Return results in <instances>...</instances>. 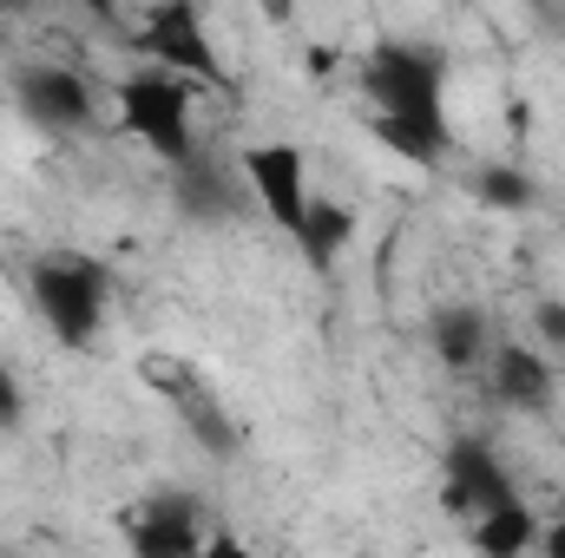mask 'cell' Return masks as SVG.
I'll return each mask as SVG.
<instances>
[{
	"label": "cell",
	"mask_w": 565,
	"mask_h": 558,
	"mask_svg": "<svg viewBox=\"0 0 565 558\" xmlns=\"http://www.w3.org/2000/svg\"><path fill=\"white\" fill-rule=\"evenodd\" d=\"M26 296L60 348H93L106 329V309H113V277L86 250H46V257H33Z\"/></svg>",
	"instance_id": "1"
},
{
	"label": "cell",
	"mask_w": 565,
	"mask_h": 558,
	"mask_svg": "<svg viewBox=\"0 0 565 558\" xmlns=\"http://www.w3.org/2000/svg\"><path fill=\"white\" fill-rule=\"evenodd\" d=\"M191 93H198V79H184V73H171V66H151V60H145L139 73H126V79H119V119H126V132H132L151 158L184 164V158L198 151Z\"/></svg>",
	"instance_id": "2"
},
{
	"label": "cell",
	"mask_w": 565,
	"mask_h": 558,
	"mask_svg": "<svg viewBox=\"0 0 565 558\" xmlns=\"http://www.w3.org/2000/svg\"><path fill=\"white\" fill-rule=\"evenodd\" d=\"M362 93L375 112H440L447 106V60L415 40H382L362 60Z\"/></svg>",
	"instance_id": "3"
},
{
	"label": "cell",
	"mask_w": 565,
	"mask_h": 558,
	"mask_svg": "<svg viewBox=\"0 0 565 558\" xmlns=\"http://www.w3.org/2000/svg\"><path fill=\"white\" fill-rule=\"evenodd\" d=\"M132 40H139V53L151 60V66H171V73L204 79V86H217V79H224L217 40H211V26H204V7H198V0H158Z\"/></svg>",
	"instance_id": "4"
},
{
	"label": "cell",
	"mask_w": 565,
	"mask_h": 558,
	"mask_svg": "<svg viewBox=\"0 0 565 558\" xmlns=\"http://www.w3.org/2000/svg\"><path fill=\"white\" fill-rule=\"evenodd\" d=\"M237 178H244V191L257 197V211L277 224L282 237H296V224H302V211H309V158H302V144L296 139H264V144H244L237 151Z\"/></svg>",
	"instance_id": "5"
},
{
	"label": "cell",
	"mask_w": 565,
	"mask_h": 558,
	"mask_svg": "<svg viewBox=\"0 0 565 558\" xmlns=\"http://www.w3.org/2000/svg\"><path fill=\"white\" fill-rule=\"evenodd\" d=\"M440 500H447L454 519H473V513H493V506L520 500V486H513L507 460H500L480 433H460V440L440 453Z\"/></svg>",
	"instance_id": "6"
},
{
	"label": "cell",
	"mask_w": 565,
	"mask_h": 558,
	"mask_svg": "<svg viewBox=\"0 0 565 558\" xmlns=\"http://www.w3.org/2000/svg\"><path fill=\"white\" fill-rule=\"evenodd\" d=\"M480 368H487V401L507 415H546L559 401V368L540 342H493Z\"/></svg>",
	"instance_id": "7"
},
{
	"label": "cell",
	"mask_w": 565,
	"mask_h": 558,
	"mask_svg": "<svg viewBox=\"0 0 565 558\" xmlns=\"http://www.w3.org/2000/svg\"><path fill=\"white\" fill-rule=\"evenodd\" d=\"M13 99L40 132H86L93 126V86L73 66H20Z\"/></svg>",
	"instance_id": "8"
},
{
	"label": "cell",
	"mask_w": 565,
	"mask_h": 558,
	"mask_svg": "<svg viewBox=\"0 0 565 558\" xmlns=\"http://www.w3.org/2000/svg\"><path fill=\"white\" fill-rule=\"evenodd\" d=\"M145 375L164 388V401L178 408L184 433H191L204 453H217V460L237 453V427H231V415H224V401H217L211 388H198V375H191L184 362H145Z\"/></svg>",
	"instance_id": "9"
},
{
	"label": "cell",
	"mask_w": 565,
	"mask_h": 558,
	"mask_svg": "<svg viewBox=\"0 0 565 558\" xmlns=\"http://www.w3.org/2000/svg\"><path fill=\"white\" fill-rule=\"evenodd\" d=\"M126 546L139 558H191L204 552V526H198V500L191 493H151L132 526H126Z\"/></svg>",
	"instance_id": "10"
},
{
	"label": "cell",
	"mask_w": 565,
	"mask_h": 558,
	"mask_svg": "<svg viewBox=\"0 0 565 558\" xmlns=\"http://www.w3.org/2000/svg\"><path fill=\"white\" fill-rule=\"evenodd\" d=\"M427 342H434L440 368L473 375V368L487 362V348H493V322H487L480 302H440V309L427 315Z\"/></svg>",
	"instance_id": "11"
},
{
	"label": "cell",
	"mask_w": 565,
	"mask_h": 558,
	"mask_svg": "<svg viewBox=\"0 0 565 558\" xmlns=\"http://www.w3.org/2000/svg\"><path fill=\"white\" fill-rule=\"evenodd\" d=\"M178 178H171V204H178V217L184 224H224L231 217V204H237V191H231V171L198 144L184 164H171Z\"/></svg>",
	"instance_id": "12"
},
{
	"label": "cell",
	"mask_w": 565,
	"mask_h": 558,
	"mask_svg": "<svg viewBox=\"0 0 565 558\" xmlns=\"http://www.w3.org/2000/svg\"><path fill=\"white\" fill-rule=\"evenodd\" d=\"M289 244L302 250V264H309L316 277H335V264H342L349 244H355V211L335 204V197H309V211H302V224H296Z\"/></svg>",
	"instance_id": "13"
},
{
	"label": "cell",
	"mask_w": 565,
	"mask_h": 558,
	"mask_svg": "<svg viewBox=\"0 0 565 558\" xmlns=\"http://www.w3.org/2000/svg\"><path fill=\"white\" fill-rule=\"evenodd\" d=\"M375 139L388 158H402V164H440L447 158V144H454V126H447V106L440 112H375Z\"/></svg>",
	"instance_id": "14"
},
{
	"label": "cell",
	"mask_w": 565,
	"mask_h": 558,
	"mask_svg": "<svg viewBox=\"0 0 565 558\" xmlns=\"http://www.w3.org/2000/svg\"><path fill=\"white\" fill-rule=\"evenodd\" d=\"M467 539H473V552H487V558H520L540 546V513L526 500H507L493 513H473Z\"/></svg>",
	"instance_id": "15"
},
{
	"label": "cell",
	"mask_w": 565,
	"mask_h": 558,
	"mask_svg": "<svg viewBox=\"0 0 565 558\" xmlns=\"http://www.w3.org/2000/svg\"><path fill=\"white\" fill-rule=\"evenodd\" d=\"M467 191H473L480 211H500V217H520V211L540 204V184H533V171H520V164H480V171L467 178Z\"/></svg>",
	"instance_id": "16"
},
{
	"label": "cell",
	"mask_w": 565,
	"mask_h": 558,
	"mask_svg": "<svg viewBox=\"0 0 565 558\" xmlns=\"http://www.w3.org/2000/svg\"><path fill=\"white\" fill-rule=\"evenodd\" d=\"M533 335L546 355H565V296H540L533 302Z\"/></svg>",
	"instance_id": "17"
},
{
	"label": "cell",
	"mask_w": 565,
	"mask_h": 558,
	"mask_svg": "<svg viewBox=\"0 0 565 558\" xmlns=\"http://www.w3.org/2000/svg\"><path fill=\"white\" fill-rule=\"evenodd\" d=\"M20 420H26V395H20V375L0 355V433H20Z\"/></svg>",
	"instance_id": "18"
},
{
	"label": "cell",
	"mask_w": 565,
	"mask_h": 558,
	"mask_svg": "<svg viewBox=\"0 0 565 558\" xmlns=\"http://www.w3.org/2000/svg\"><path fill=\"white\" fill-rule=\"evenodd\" d=\"M257 13H264L270 26H296V13H302V0H257Z\"/></svg>",
	"instance_id": "19"
},
{
	"label": "cell",
	"mask_w": 565,
	"mask_h": 558,
	"mask_svg": "<svg viewBox=\"0 0 565 558\" xmlns=\"http://www.w3.org/2000/svg\"><path fill=\"white\" fill-rule=\"evenodd\" d=\"M540 546H546V558H565V513L553 526H540Z\"/></svg>",
	"instance_id": "20"
},
{
	"label": "cell",
	"mask_w": 565,
	"mask_h": 558,
	"mask_svg": "<svg viewBox=\"0 0 565 558\" xmlns=\"http://www.w3.org/2000/svg\"><path fill=\"white\" fill-rule=\"evenodd\" d=\"M79 13H93V20H119V0H73Z\"/></svg>",
	"instance_id": "21"
},
{
	"label": "cell",
	"mask_w": 565,
	"mask_h": 558,
	"mask_svg": "<svg viewBox=\"0 0 565 558\" xmlns=\"http://www.w3.org/2000/svg\"><path fill=\"white\" fill-rule=\"evenodd\" d=\"M26 7H33V0H0V13H26Z\"/></svg>",
	"instance_id": "22"
}]
</instances>
